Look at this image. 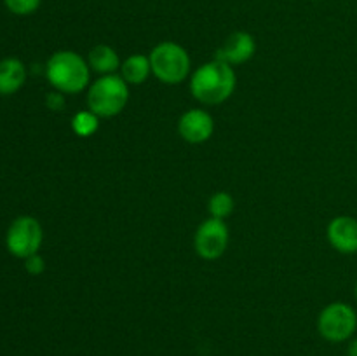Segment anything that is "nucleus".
<instances>
[{"label": "nucleus", "instance_id": "obj_20", "mask_svg": "<svg viewBox=\"0 0 357 356\" xmlns=\"http://www.w3.org/2000/svg\"><path fill=\"white\" fill-rule=\"evenodd\" d=\"M356 297H357V283H356Z\"/></svg>", "mask_w": 357, "mask_h": 356}, {"label": "nucleus", "instance_id": "obj_18", "mask_svg": "<svg viewBox=\"0 0 357 356\" xmlns=\"http://www.w3.org/2000/svg\"><path fill=\"white\" fill-rule=\"evenodd\" d=\"M45 103H47V107L51 108V110H61V108L65 107V96H63V93H59V91L58 93H49Z\"/></svg>", "mask_w": 357, "mask_h": 356}, {"label": "nucleus", "instance_id": "obj_7", "mask_svg": "<svg viewBox=\"0 0 357 356\" xmlns=\"http://www.w3.org/2000/svg\"><path fill=\"white\" fill-rule=\"evenodd\" d=\"M195 251L206 260H216L222 257L229 244V227L220 218H208L199 225L195 232Z\"/></svg>", "mask_w": 357, "mask_h": 356}, {"label": "nucleus", "instance_id": "obj_3", "mask_svg": "<svg viewBox=\"0 0 357 356\" xmlns=\"http://www.w3.org/2000/svg\"><path fill=\"white\" fill-rule=\"evenodd\" d=\"M129 100L128 82L121 75H101L87 93L89 110L98 117H114L121 114Z\"/></svg>", "mask_w": 357, "mask_h": 356}, {"label": "nucleus", "instance_id": "obj_5", "mask_svg": "<svg viewBox=\"0 0 357 356\" xmlns=\"http://www.w3.org/2000/svg\"><path fill=\"white\" fill-rule=\"evenodd\" d=\"M357 314L349 304L333 302L321 311L317 318V330L321 337L330 342H344L354 335Z\"/></svg>", "mask_w": 357, "mask_h": 356}, {"label": "nucleus", "instance_id": "obj_8", "mask_svg": "<svg viewBox=\"0 0 357 356\" xmlns=\"http://www.w3.org/2000/svg\"><path fill=\"white\" fill-rule=\"evenodd\" d=\"M255 52H257V42L253 35L248 31H234L216 51L215 59L225 61L229 65H241V63L250 61Z\"/></svg>", "mask_w": 357, "mask_h": 356}, {"label": "nucleus", "instance_id": "obj_6", "mask_svg": "<svg viewBox=\"0 0 357 356\" xmlns=\"http://www.w3.org/2000/svg\"><path fill=\"white\" fill-rule=\"evenodd\" d=\"M42 227L33 216H20L7 230V248L17 258H28L38 251L42 244Z\"/></svg>", "mask_w": 357, "mask_h": 356}, {"label": "nucleus", "instance_id": "obj_11", "mask_svg": "<svg viewBox=\"0 0 357 356\" xmlns=\"http://www.w3.org/2000/svg\"><path fill=\"white\" fill-rule=\"evenodd\" d=\"M26 80L24 65L16 58L0 61V94H14Z\"/></svg>", "mask_w": 357, "mask_h": 356}, {"label": "nucleus", "instance_id": "obj_15", "mask_svg": "<svg viewBox=\"0 0 357 356\" xmlns=\"http://www.w3.org/2000/svg\"><path fill=\"white\" fill-rule=\"evenodd\" d=\"M208 208L213 218L223 220L229 215H232L234 208H236V202H234V198L229 192H216V194H213L211 199H209Z\"/></svg>", "mask_w": 357, "mask_h": 356}, {"label": "nucleus", "instance_id": "obj_4", "mask_svg": "<svg viewBox=\"0 0 357 356\" xmlns=\"http://www.w3.org/2000/svg\"><path fill=\"white\" fill-rule=\"evenodd\" d=\"M149 58L152 73L164 84H180L190 73V56L176 42H160Z\"/></svg>", "mask_w": 357, "mask_h": 356}, {"label": "nucleus", "instance_id": "obj_14", "mask_svg": "<svg viewBox=\"0 0 357 356\" xmlns=\"http://www.w3.org/2000/svg\"><path fill=\"white\" fill-rule=\"evenodd\" d=\"M98 115L91 110L77 112L72 119V129L77 136H82V138H87V136L94 135L98 131Z\"/></svg>", "mask_w": 357, "mask_h": 356}, {"label": "nucleus", "instance_id": "obj_12", "mask_svg": "<svg viewBox=\"0 0 357 356\" xmlns=\"http://www.w3.org/2000/svg\"><path fill=\"white\" fill-rule=\"evenodd\" d=\"M89 66L94 72L101 73V75H110L115 70L121 68V58H119L117 51L114 47L100 44L91 49Z\"/></svg>", "mask_w": 357, "mask_h": 356}, {"label": "nucleus", "instance_id": "obj_17", "mask_svg": "<svg viewBox=\"0 0 357 356\" xmlns=\"http://www.w3.org/2000/svg\"><path fill=\"white\" fill-rule=\"evenodd\" d=\"M24 260H26L24 262V267H26V271L30 272V274L37 276V274H40V272H44V267H45L44 258H42L38 253L31 255V257L24 258Z\"/></svg>", "mask_w": 357, "mask_h": 356}, {"label": "nucleus", "instance_id": "obj_10", "mask_svg": "<svg viewBox=\"0 0 357 356\" xmlns=\"http://www.w3.org/2000/svg\"><path fill=\"white\" fill-rule=\"evenodd\" d=\"M328 241L340 253H357V220L354 216H335L328 225Z\"/></svg>", "mask_w": 357, "mask_h": 356}, {"label": "nucleus", "instance_id": "obj_1", "mask_svg": "<svg viewBox=\"0 0 357 356\" xmlns=\"http://www.w3.org/2000/svg\"><path fill=\"white\" fill-rule=\"evenodd\" d=\"M237 77L232 65L220 59L204 63L190 79V91L195 100L204 105H220L232 96Z\"/></svg>", "mask_w": 357, "mask_h": 356}, {"label": "nucleus", "instance_id": "obj_19", "mask_svg": "<svg viewBox=\"0 0 357 356\" xmlns=\"http://www.w3.org/2000/svg\"><path fill=\"white\" fill-rule=\"evenodd\" d=\"M347 353H349V356H357V337L352 339V341L349 342Z\"/></svg>", "mask_w": 357, "mask_h": 356}, {"label": "nucleus", "instance_id": "obj_13", "mask_svg": "<svg viewBox=\"0 0 357 356\" xmlns=\"http://www.w3.org/2000/svg\"><path fill=\"white\" fill-rule=\"evenodd\" d=\"M122 79L128 84H143L149 75L152 73V65H150L149 56L132 54L121 65Z\"/></svg>", "mask_w": 357, "mask_h": 356}, {"label": "nucleus", "instance_id": "obj_9", "mask_svg": "<svg viewBox=\"0 0 357 356\" xmlns=\"http://www.w3.org/2000/svg\"><path fill=\"white\" fill-rule=\"evenodd\" d=\"M178 131L180 136L188 143H204L211 138L215 131V122L213 117L206 110L192 108L185 112L178 122Z\"/></svg>", "mask_w": 357, "mask_h": 356}, {"label": "nucleus", "instance_id": "obj_2", "mask_svg": "<svg viewBox=\"0 0 357 356\" xmlns=\"http://www.w3.org/2000/svg\"><path fill=\"white\" fill-rule=\"evenodd\" d=\"M91 66L86 59L73 51H58L49 58L47 80L59 93L77 94L89 84Z\"/></svg>", "mask_w": 357, "mask_h": 356}, {"label": "nucleus", "instance_id": "obj_16", "mask_svg": "<svg viewBox=\"0 0 357 356\" xmlns=\"http://www.w3.org/2000/svg\"><path fill=\"white\" fill-rule=\"evenodd\" d=\"M3 2H6V7L13 14L28 16V14H33L40 7L42 0H3Z\"/></svg>", "mask_w": 357, "mask_h": 356}]
</instances>
